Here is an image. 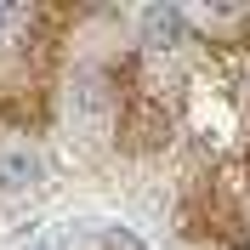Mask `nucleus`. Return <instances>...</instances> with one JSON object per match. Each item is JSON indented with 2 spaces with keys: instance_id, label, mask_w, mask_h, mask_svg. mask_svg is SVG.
I'll use <instances>...</instances> for the list:
<instances>
[{
  "instance_id": "obj_4",
  "label": "nucleus",
  "mask_w": 250,
  "mask_h": 250,
  "mask_svg": "<svg viewBox=\"0 0 250 250\" xmlns=\"http://www.w3.org/2000/svg\"><path fill=\"white\" fill-rule=\"evenodd\" d=\"M6 23H12V12H6V6H0V29H6Z\"/></svg>"
},
{
  "instance_id": "obj_2",
  "label": "nucleus",
  "mask_w": 250,
  "mask_h": 250,
  "mask_svg": "<svg viewBox=\"0 0 250 250\" xmlns=\"http://www.w3.org/2000/svg\"><path fill=\"white\" fill-rule=\"evenodd\" d=\"M40 182V159L29 148H12V154H0V193H23V188Z\"/></svg>"
},
{
  "instance_id": "obj_1",
  "label": "nucleus",
  "mask_w": 250,
  "mask_h": 250,
  "mask_svg": "<svg viewBox=\"0 0 250 250\" xmlns=\"http://www.w3.org/2000/svg\"><path fill=\"white\" fill-rule=\"evenodd\" d=\"M176 40H182V12H176V6H148V12H142V46L165 51V46H176Z\"/></svg>"
},
{
  "instance_id": "obj_3",
  "label": "nucleus",
  "mask_w": 250,
  "mask_h": 250,
  "mask_svg": "<svg viewBox=\"0 0 250 250\" xmlns=\"http://www.w3.org/2000/svg\"><path fill=\"white\" fill-rule=\"evenodd\" d=\"M103 245H108V250H148L131 228H108V239H103Z\"/></svg>"
},
{
  "instance_id": "obj_5",
  "label": "nucleus",
  "mask_w": 250,
  "mask_h": 250,
  "mask_svg": "<svg viewBox=\"0 0 250 250\" xmlns=\"http://www.w3.org/2000/svg\"><path fill=\"white\" fill-rule=\"evenodd\" d=\"M29 250H57V245H29Z\"/></svg>"
}]
</instances>
